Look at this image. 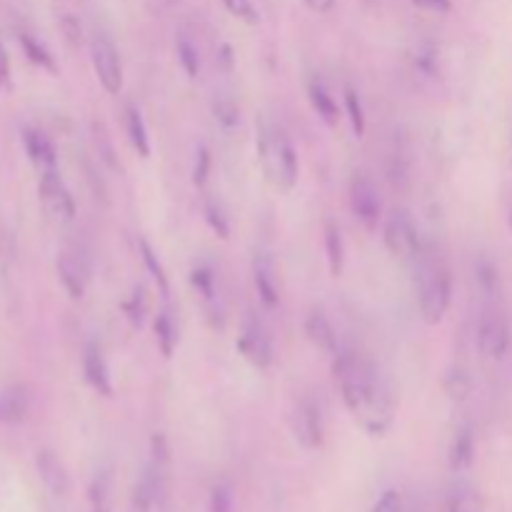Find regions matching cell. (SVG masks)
<instances>
[{
    "mask_svg": "<svg viewBox=\"0 0 512 512\" xmlns=\"http://www.w3.org/2000/svg\"><path fill=\"white\" fill-rule=\"evenodd\" d=\"M333 373L345 408L360 430H365L370 438H383L393 428V400L380 385L373 365L353 350L340 348L333 355Z\"/></svg>",
    "mask_w": 512,
    "mask_h": 512,
    "instance_id": "1",
    "label": "cell"
},
{
    "mask_svg": "<svg viewBox=\"0 0 512 512\" xmlns=\"http://www.w3.org/2000/svg\"><path fill=\"white\" fill-rule=\"evenodd\" d=\"M255 148H258V163L260 170H263L265 180L273 185L275 190H283V193H290V190L298 185L300 178V160L298 150L290 143L288 133L280 123H275L273 118L263 115L255 125Z\"/></svg>",
    "mask_w": 512,
    "mask_h": 512,
    "instance_id": "2",
    "label": "cell"
},
{
    "mask_svg": "<svg viewBox=\"0 0 512 512\" xmlns=\"http://www.w3.org/2000/svg\"><path fill=\"white\" fill-rule=\"evenodd\" d=\"M170 495V450L163 435L150 440L148 463L143 465L138 483L133 488L130 510L133 512H165Z\"/></svg>",
    "mask_w": 512,
    "mask_h": 512,
    "instance_id": "3",
    "label": "cell"
},
{
    "mask_svg": "<svg viewBox=\"0 0 512 512\" xmlns=\"http://www.w3.org/2000/svg\"><path fill=\"white\" fill-rule=\"evenodd\" d=\"M415 290H418L420 315L428 325H440L448 315L450 298H453V278L440 258L425 250L423 258L413 265Z\"/></svg>",
    "mask_w": 512,
    "mask_h": 512,
    "instance_id": "4",
    "label": "cell"
},
{
    "mask_svg": "<svg viewBox=\"0 0 512 512\" xmlns=\"http://www.w3.org/2000/svg\"><path fill=\"white\" fill-rule=\"evenodd\" d=\"M383 240L385 248L395 255V258L405 260V263L415 265L425 255L428 245L420 238L418 228H415L413 218L405 210H393L385 218L383 225Z\"/></svg>",
    "mask_w": 512,
    "mask_h": 512,
    "instance_id": "5",
    "label": "cell"
},
{
    "mask_svg": "<svg viewBox=\"0 0 512 512\" xmlns=\"http://www.w3.org/2000/svg\"><path fill=\"white\" fill-rule=\"evenodd\" d=\"M38 195L40 203H43L45 215H48L53 223L68 225L75 220V200L70 195L68 185L60 178L58 168L55 170H43L38 180Z\"/></svg>",
    "mask_w": 512,
    "mask_h": 512,
    "instance_id": "6",
    "label": "cell"
},
{
    "mask_svg": "<svg viewBox=\"0 0 512 512\" xmlns=\"http://www.w3.org/2000/svg\"><path fill=\"white\" fill-rule=\"evenodd\" d=\"M350 208L365 230H375L383 223V198L373 178L365 173H358L350 183Z\"/></svg>",
    "mask_w": 512,
    "mask_h": 512,
    "instance_id": "7",
    "label": "cell"
},
{
    "mask_svg": "<svg viewBox=\"0 0 512 512\" xmlns=\"http://www.w3.org/2000/svg\"><path fill=\"white\" fill-rule=\"evenodd\" d=\"M90 60H93V70L105 93L118 95L123 90V60H120L113 40L105 35H95L90 43Z\"/></svg>",
    "mask_w": 512,
    "mask_h": 512,
    "instance_id": "8",
    "label": "cell"
},
{
    "mask_svg": "<svg viewBox=\"0 0 512 512\" xmlns=\"http://www.w3.org/2000/svg\"><path fill=\"white\" fill-rule=\"evenodd\" d=\"M290 428H293L295 440L305 450H320L325 443V423L323 410L313 398H303L295 403L293 415H290Z\"/></svg>",
    "mask_w": 512,
    "mask_h": 512,
    "instance_id": "9",
    "label": "cell"
},
{
    "mask_svg": "<svg viewBox=\"0 0 512 512\" xmlns=\"http://www.w3.org/2000/svg\"><path fill=\"white\" fill-rule=\"evenodd\" d=\"M510 325L505 315L495 308H485L478 325L480 355L488 360H503L510 350Z\"/></svg>",
    "mask_w": 512,
    "mask_h": 512,
    "instance_id": "10",
    "label": "cell"
},
{
    "mask_svg": "<svg viewBox=\"0 0 512 512\" xmlns=\"http://www.w3.org/2000/svg\"><path fill=\"white\" fill-rule=\"evenodd\" d=\"M238 350L253 368L268 370L273 365V343H270L268 333H265V328L255 318H248L243 323Z\"/></svg>",
    "mask_w": 512,
    "mask_h": 512,
    "instance_id": "11",
    "label": "cell"
},
{
    "mask_svg": "<svg viewBox=\"0 0 512 512\" xmlns=\"http://www.w3.org/2000/svg\"><path fill=\"white\" fill-rule=\"evenodd\" d=\"M58 280L63 285L65 293L70 295L73 300H80L85 295V288H88V265L83 263L78 253H70V250H63L58 255Z\"/></svg>",
    "mask_w": 512,
    "mask_h": 512,
    "instance_id": "12",
    "label": "cell"
},
{
    "mask_svg": "<svg viewBox=\"0 0 512 512\" xmlns=\"http://www.w3.org/2000/svg\"><path fill=\"white\" fill-rule=\"evenodd\" d=\"M83 378L90 388L103 398L113 395V380H110V368L105 363L103 348L98 343H88L83 350Z\"/></svg>",
    "mask_w": 512,
    "mask_h": 512,
    "instance_id": "13",
    "label": "cell"
},
{
    "mask_svg": "<svg viewBox=\"0 0 512 512\" xmlns=\"http://www.w3.org/2000/svg\"><path fill=\"white\" fill-rule=\"evenodd\" d=\"M253 280L263 308L275 310L280 305V285L275 275V263L268 253H258L253 260Z\"/></svg>",
    "mask_w": 512,
    "mask_h": 512,
    "instance_id": "14",
    "label": "cell"
},
{
    "mask_svg": "<svg viewBox=\"0 0 512 512\" xmlns=\"http://www.w3.org/2000/svg\"><path fill=\"white\" fill-rule=\"evenodd\" d=\"M23 145L30 163H33L40 173H43V170L58 168V153H55V145L50 143L48 135H43L40 130L28 128L23 133Z\"/></svg>",
    "mask_w": 512,
    "mask_h": 512,
    "instance_id": "15",
    "label": "cell"
},
{
    "mask_svg": "<svg viewBox=\"0 0 512 512\" xmlns=\"http://www.w3.org/2000/svg\"><path fill=\"white\" fill-rule=\"evenodd\" d=\"M305 335H308V340L320 350V353L335 355L340 350L333 323H330V320L325 318V313H320V310H313V313L305 318Z\"/></svg>",
    "mask_w": 512,
    "mask_h": 512,
    "instance_id": "16",
    "label": "cell"
},
{
    "mask_svg": "<svg viewBox=\"0 0 512 512\" xmlns=\"http://www.w3.org/2000/svg\"><path fill=\"white\" fill-rule=\"evenodd\" d=\"M475 460V433L470 425L455 430L453 443L448 450V463L453 473H465Z\"/></svg>",
    "mask_w": 512,
    "mask_h": 512,
    "instance_id": "17",
    "label": "cell"
},
{
    "mask_svg": "<svg viewBox=\"0 0 512 512\" xmlns=\"http://www.w3.org/2000/svg\"><path fill=\"white\" fill-rule=\"evenodd\" d=\"M445 512H483V498L468 480H455L445 490Z\"/></svg>",
    "mask_w": 512,
    "mask_h": 512,
    "instance_id": "18",
    "label": "cell"
},
{
    "mask_svg": "<svg viewBox=\"0 0 512 512\" xmlns=\"http://www.w3.org/2000/svg\"><path fill=\"white\" fill-rule=\"evenodd\" d=\"M308 98H310V105H313V110L318 113V118L323 120L328 128H335L340 120V108H338V103H335L333 95H330V90L325 88L323 80H318V78L310 80Z\"/></svg>",
    "mask_w": 512,
    "mask_h": 512,
    "instance_id": "19",
    "label": "cell"
},
{
    "mask_svg": "<svg viewBox=\"0 0 512 512\" xmlns=\"http://www.w3.org/2000/svg\"><path fill=\"white\" fill-rule=\"evenodd\" d=\"M28 408V390H25L23 385H13V388L0 393V423H23L25 415H28Z\"/></svg>",
    "mask_w": 512,
    "mask_h": 512,
    "instance_id": "20",
    "label": "cell"
},
{
    "mask_svg": "<svg viewBox=\"0 0 512 512\" xmlns=\"http://www.w3.org/2000/svg\"><path fill=\"white\" fill-rule=\"evenodd\" d=\"M125 133H128L130 145H133L135 153L140 158H150V135H148V125H145L143 113L135 103L125 105Z\"/></svg>",
    "mask_w": 512,
    "mask_h": 512,
    "instance_id": "21",
    "label": "cell"
},
{
    "mask_svg": "<svg viewBox=\"0 0 512 512\" xmlns=\"http://www.w3.org/2000/svg\"><path fill=\"white\" fill-rule=\"evenodd\" d=\"M325 255L333 278H340L345 270V240L335 220H325Z\"/></svg>",
    "mask_w": 512,
    "mask_h": 512,
    "instance_id": "22",
    "label": "cell"
},
{
    "mask_svg": "<svg viewBox=\"0 0 512 512\" xmlns=\"http://www.w3.org/2000/svg\"><path fill=\"white\" fill-rule=\"evenodd\" d=\"M38 470H40V478H43V483L48 485L50 493L53 495L68 493V473H65V468L60 465V460L55 458L53 453L43 450V453L38 455Z\"/></svg>",
    "mask_w": 512,
    "mask_h": 512,
    "instance_id": "23",
    "label": "cell"
},
{
    "mask_svg": "<svg viewBox=\"0 0 512 512\" xmlns=\"http://www.w3.org/2000/svg\"><path fill=\"white\" fill-rule=\"evenodd\" d=\"M155 340H158V348L165 358L175 353V345H178V325H175L173 315L168 310L158 313L155 318Z\"/></svg>",
    "mask_w": 512,
    "mask_h": 512,
    "instance_id": "24",
    "label": "cell"
},
{
    "mask_svg": "<svg viewBox=\"0 0 512 512\" xmlns=\"http://www.w3.org/2000/svg\"><path fill=\"white\" fill-rule=\"evenodd\" d=\"M20 45H23V53L28 55L30 63H35L38 68L48 70V73H58V65H55V58L50 55V50L45 48L40 40H35L33 35L20 33Z\"/></svg>",
    "mask_w": 512,
    "mask_h": 512,
    "instance_id": "25",
    "label": "cell"
},
{
    "mask_svg": "<svg viewBox=\"0 0 512 512\" xmlns=\"http://www.w3.org/2000/svg\"><path fill=\"white\" fill-rule=\"evenodd\" d=\"M138 250H140V258H143V265H145V268H148V273L153 275L155 283H158L160 293H163L165 298H168V295H170L168 275H165V268H163V263H160V260H158V255H155V250L150 248L148 240H140Z\"/></svg>",
    "mask_w": 512,
    "mask_h": 512,
    "instance_id": "26",
    "label": "cell"
},
{
    "mask_svg": "<svg viewBox=\"0 0 512 512\" xmlns=\"http://www.w3.org/2000/svg\"><path fill=\"white\" fill-rule=\"evenodd\" d=\"M345 113H348L350 125H353L355 138H363L365 135V108L360 93L355 88H345Z\"/></svg>",
    "mask_w": 512,
    "mask_h": 512,
    "instance_id": "27",
    "label": "cell"
},
{
    "mask_svg": "<svg viewBox=\"0 0 512 512\" xmlns=\"http://www.w3.org/2000/svg\"><path fill=\"white\" fill-rule=\"evenodd\" d=\"M90 508H93V512H113V508H110V475L108 473L95 475L93 485H90Z\"/></svg>",
    "mask_w": 512,
    "mask_h": 512,
    "instance_id": "28",
    "label": "cell"
},
{
    "mask_svg": "<svg viewBox=\"0 0 512 512\" xmlns=\"http://www.w3.org/2000/svg\"><path fill=\"white\" fill-rule=\"evenodd\" d=\"M213 115L223 128H235V125L240 123V108L235 105L233 98H228V95H218V98L213 100Z\"/></svg>",
    "mask_w": 512,
    "mask_h": 512,
    "instance_id": "29",
    "label": "cell"
},
{
    "mask_svg": "<svg viewBox=\"0 0 512 512\" xmlns=\"http://www.w3.org/2000/svg\"><path fill=\"white\" fill-rule=\"evenodd\" d=\"M175 50H178V63L183 65L185 75H188V78H198V75H200L198 48H195V45L190 43L188 38H178V45H175Z\"/></svg>",
    "mask_w": 512,
    "mask_h": 512,
    "instance_id": "30",
    "label": "cell"
},
{
    "mask_svg": "<svg viewBox=\"0 0 512 512\" xmlns=\"http://www.w3.org/2000/svg\"><path fill=\"white\" fill-rule=\"evenodd\" d=\"M190 283H193V288L203 295L205 303H215V275L208 265H198V268L190 273Z\"/></svg>",
    "mask_w": 512,
    "mask_h": 512,
    "instance_id": "31",
    "label": "cell"
},
{
    "mask_svg": "<svg viewBox=\"0 0 512 512\" xmlns=\"http://www.w3.org/2000/svg\"><path fill=\"white\" fill-rule=\"evenodd\" d=\"M123 310H125V315H128L130 323H133V328H143L145 313H148V303H145V293L140 285L133 290V295L125 300Z\"/></svg>",
    "mask_w": 512,
    "mask_h": 512,
    "instance_id": "32",
    "label": "cell"
},
{
    "mask_svg": "<svg viewBox=\"0 0 512 512\" xmlns=\"http://www.w3.org/2000/svg\"><path fill=\"white\" fill-rule=\"evenodd\" d=\"M475 273H478L480 290H483L488 298H495V295L500 293V275H498V270L493 268V263H488V260H480L478 268H475Z\"/></svg>",
    "mask_w": 512,
    "mask_h": 512,
    "instance_id": "33",
    "label": "cell"
},
{
    "mask_svg": "<svg viewBox=\"0 0 512 512\" xmlns=\"http://www.w3.org/2000/svg\"><path fill=\"white\" fill-rule=\"evenodd\" d=\"M205 220H208L210 230H213L218 238L228 240L230 235V225H228V218L223 215V210H220V205L215 203V200H205Z\"/></svg>",
    "mask_w": 512,
    "mask_h": 512,
    "instance_id": "34",
    "label": "cell"
},
{
    "mask_svg": "<svg viewBox=\"0 0 512 512\" xmlns=\"http://www.w3.org/2000/svg\"><path fill=\"white\" fill-rule=\"evenodd\" d=\"M225 10H228L233 18L243 20L248 25H258L260 23V13L258 8L253 5V0H223Z\"/></svg>",
    "mask_w": 512,
    "mask_h": 512,
    "instance_id": "35",
    "label": "cell"
},
{
    "mask_svg": "<svg viewBox=\"0 0 512 512\" xmlns=\"http://www.w3.org/2000/svg\"><path fill=\"white\" fill-rule=\"evenodd\" d=\"M445 393L453 400H465L470 393V378L463 373V370L453 368L448 375H445Z\"/></svg>",
    "mask_w": 512,
    "mask_h": 512,
    "instance_id": "36",
    "label": "cell"
},
{
    "mask_svg": "<svg viewBox=\"0 0 512 512\" xmlns=\"http://www.w3.org/2000/svg\"><path fill=\"white\" fill-rule=\"evenodd\" d=\"M208 175H210V150L205 145H200L195 150V165H193V185L195 188H203L208 183Z\"/></svg>",
    "mask_w": 512,
    "mask_h": 512,
    "instance_id": "37",
    "label": "cell"
},
{
    "mask_svg": "<svg viewBox=\"0 0 512 512\" xmlns=\"http://www.w3.org/2000/svg\"><path fill=\"white\" fill-rule=\"evenodd\" d=\"M233 510V493L225 483L215 485L213 498H210V512H230Z\"/></svg>",
    "mask_w": 512,
    "mask_h": 512,
    "instance_id": "38",
    "label": "cell"
},
{
    "mask_svg": "<svg viewBox=\"0 0 512 512\" xmlns=\"http://www.w3.org/2000/svg\"><path fill=\"white\" fill-rule=\"evenodd\" d=\"M373 512H403V498L395 490H385L378 503H375Z\"/></svg>",
    "mask_w": 512,
    "mask_h": 512,
    "instance_id": "39",
    "label": "cell"
},
{
    "mask_svg": "<svg viewBox=\"0 0 512 512\" xmlns=\"http://www.w3.org/2000/svg\"><path fill=\"white\" fill-rule=\"evenodd\" d=\"M415 68L423 70V73H435V48L433 45H423L415 55Z\"/></svg>",
    "mask_w": 512,
    "mask_h": 512,
    "instance_id": "40",
    "label": "cell"
},
{
    "mask_svg": "<svg viewBox=\"0 0 512 512\" xmlns=\"http://www.w3.org/2000/svg\"><path fill=\"white\" fill-rule=\"evenodd\" d=\"M60 28H63L65 38H68L70 43L80 45V40H83L80 38V35H83V30H80V23L75 15H63V18H60Z\"/></svg>",
    "mask_w": 512,
    "mask_h": 512,
    "instance_id": "41",
    "label": "cell"
},
{
    "mask_svg": "<svg viewBox=\"0 0 512 512\" xmlns=\"http://www.w3.org/2000/svg\"><path fill=\"white\" fill-rule=\"evenodd\" d=\"M413 3L418 5L420 10H425V13H438V15L450 13V8H453L450 0H413Z\"/></svg>",
    "mask_w": 512,
    "mask_h": 512,
    "instance_id": "42",
    "label": "cell"
},
{
    "mask_svg": "<svg viewBox=\"0 0 512 512\" xmlns=\"http://www.w3.org/2000/svg\"><path fill=\"white\" fill-rule=\"evenodd\" d=\"M10 83V58H8V50L0 45V90Z\"/></svg>",
    "mask_w": 512,
    "mask_h": 512,
    "instance_id": "43",
    "label": "cell"
},
{
    "mask_svg": "<svg viewBox=\"0 0 512 512\" xmlns=\"http://www.w3.org/2000/svg\"><path fill=\"white\" fill-rule=\"evenodd\" d=\"M305 5H308V8L313 10V13L325 15V13H330V10H333L335 0H305Z\"/></svg>",
    "mask_w": 512,
    "mask_h": 512,
    "instance_id": "44",
    "label": "cell"
},
{
    "mask_svg": "<svg viewBox=\"0 0 512 512\" xmlns=\"http://www.w3.org/2000/svg\"><path fill=\"white\" fill-rule=\"evenodd\" d=\"M510 228H512V213H510Z\"/></svg>",
    "mask_w": 512,
    "mask_h": 512,
    "instance_id": "45",
    "label": "cell"
}]
</instances>
